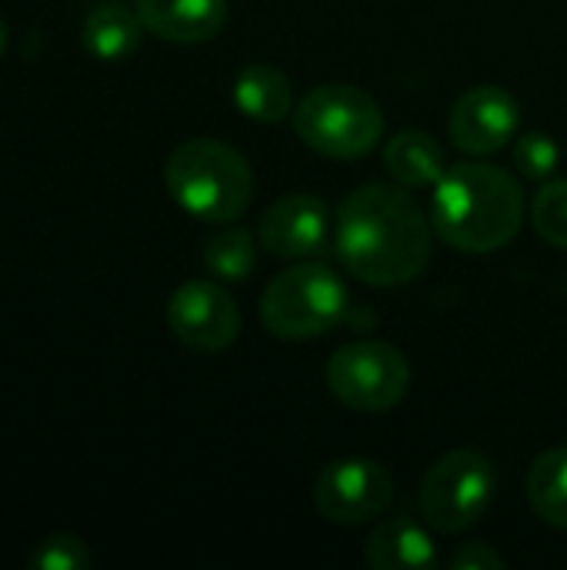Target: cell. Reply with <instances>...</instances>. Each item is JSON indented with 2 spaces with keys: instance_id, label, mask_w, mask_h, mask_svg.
Segmentation results:
<instances>
[{
  "instance_id": "obj_4",
  "label": "cell",
  "mask_w": 567,
  "mask_h": 570,
  "mask_svg": "<svg viewBox=\"0 0 567 570\" xmlns=\"http://www.w3.org/2000/svg\"><path fill=\"white\" fill-rule=\"evenodd\" d=\"M294 130L321 157L358 160L378 147L384 117L368 90L354 83H324L301 97L294 110Z\"/></svg>"
},
{
  "instance_id": "obj_18",
  "label": "cell",
  "mask_w": 567,
  "mask_h": 570,
  "mask_svg": "<svg viewBox=\"0 0 567 570\" xmlns=\"http://www.w3.org/2000/svg\"><path fill=\"white\" fill-rule=\"evenodd\" d=\"M254 264H257L254 237H251L244 227H224V230H217V234L207 240L204 267H207L211 277L241 284V281L251 277Z\"/></svg>"
},
{
  "instance_id": "obj_16",
  "label": "cell",
  "mask_w": 567,
  "mask_h": 570,
  "mask_svg": "<svg viewBox=\"0 0 567 570\" xmlns=\"http://www.w3.org/2000/svg\"><path fill=\"white\" fill-rule=\"evenodd\" d=\"M528 504L548 524L567 531V444L535 458L528 471Z\"/></svg>"
},
{
  "instance_id": "obj_8",
  "label": "cell",
  "mask_w": 567,
  "mask_h": 570,
  "mask_svg": "<svg viewBox=\"0 0 567 570\" xmlns=\"http://www.w3.org/2000/svg\"><path fill=\"white\" fill-rule=\"evenodd\" d=\"M394 501V481L384 464L368 458L331 461L314 481V508L331 524H368Z\"/></svg>"
},
{
  "instance_id": "obj_7",
  "label": "cell",
  "mask_w": 567,
  "mask_h": 570,
  "mask_svg": "<svg viewBox=\"0 0 567 570\" xmlns=\"http://www.w3.org/2000/svg\"><path fill=\"white\" fill-rule=\"evenodd\" d=\"M495 498L491 461L478 451H451L421 481L418 511L421 521L441 534H461L475 528Z\"/></svg>"
},
{
  "instance_id": "obj_19",
  "label": "cell",
  "mask_w": 567,
  "mask_h": 570,
  "mask_svg": "<svg viewBox=\"0 0 567 570\" xmlns=\"http://www.w3.org/2000/svg\"><path fill=\"white\" fill-rule=\"evenodd\" d=\"M531 224L541 240L567 250V180H548L531 200Z\"/></svg>"
},
{
  "instance_id": "obj_11",
  "label": "cell",
  "mask_w": 567,
  "mask_h": 570,
  "mask_svg": "<svg viewBox=\"0 0 567 570\" xmlns=\"http://www.w3.org/2000/svg\"><path fill=\"white\" fill-rule=\"evenodd\" d=\"M328 204L314 194H287L274 200L261 220V244L274 257L307 261L324 254L328 247Z\"/></svg>"
},
{
  "instance_id": "obj_23",
  "label": "cell",
  "mask_w": 567,
  "mask_h": 570,
  "mask_svg": "<svg viewBox=\"0 0 567 570\" xmlns=\"http://www.w3.org/2000/svg\"><path fill=\"white\" fill-rule=\"evenodd\" d=\"M3 50H7V23L0 20V57H3Z\"/></svg>"
},
{
  "instance_id": "obj_12",
  "label": "cell",
  "mask_w": 567,
  "mask_h": 570,
  "mask_svg": "<svg viewBox=\"0 0 567 570\" xmlns=\"http://www.w3.org/2000/svg\"><path fill=\"white\" fill-rule=\"evenodd\" d=\"M140 23L170 43H204L221 33L227 0H134Z\"/></svg>"
},
{
  "instance_id": "obj_1",
  "label": "cell",
  "mask_w": 567,
  "mask_h": 570,
  "mask_svg": "<svg viewBox=\"0 0 567 570\" xmlns=\"http://www.w3.org/2000/svg\"><path fill=\"white\" fill-rule=\"evenodd\" d=\"M334 244L341 264L371 287L421 277L431 257V224L401 184H364L338 210Z\"/></svg>"
},
{
  "instance_id": "obj_13",
  "label": "cell",
  "mask_w": 567,
  "mask_h": 570,
  "mask_svg": "<svg viewBox=\"0 0 567 570\" xmlns=\"http://www.w3.org/2000/svg\"><path fill=\"white\" fill-rule=\"evenodd\" d=\"M364 558L374 570H424L438 564V551L428 534V524H418L414 518L404 514L388 518L371 531Z\"/></svg>"
},
{
  "instance_id": "obj_10",
  "label": "cell",
  "mask_w": 567,
  "mask_h": 570,
  "mask_svg": "<svg viewBox=\"0 0 567 570\" xmlns=\"http://www.w3.org/2000/svg\"><path fill=\"white\" fill-rule=\"evenodd\" d=\"M515 130H518V100L505 87L495 83L471 87L451 107L448 134L465 154L475 157L498 154L511 144Z\"/></svg>"
},
{
  "instance_id": "obj_2",
  "label": "cell",
  "mask_w": 567,
  "mask_h": 570,
  "mask_svg": "<svg viewBox=\"0 0 567 570\" xmlns=\"http://www.w3.org/2000/svg\"><path fill=\"white\" fill-rule=\"evenodd\" d=\"M525 220L521 184L495 164H458L434 184L431 224L461 254H491L511 244Z\"/></svg>"
},
{
  "instance_id": "obj_22",
  "label": "cell",
  "mask_w": 567,
  "mask_h": 570,
  "mask_svg": "<svg viewBox=\"0 0 567 570\" xmlns=\"http://www.w3.org/2000/svg\"><path fill=\"white\" fill-rule=\"evenodd\" d=\"M451 568L454 570H501L505 568V558H501L495 548H488V544L475 541V544H465L461 551H454V558H451Z\"/></svg>"
},
{
  "instance_id": "obj_3",
  "label": "cell",
  "mask_w": 567,
  "mask_h": 570,
  "mask_svg": "<svg viewBox=\"0 0 567 570\" xmlns=\"http://www.w3.org/2000/svg\"><path fill=\"white\" fill-rule=\"evenodd\" d=\"M164 180L170 197L204 224L237 220L254 194V174L244 154L211 137L180 144L167 157Z\"/></svg>"
},
{
  "instance_id": "obj_15",
  "label": "cell",
  "mask_w": 567,
  "mask_h": 570,
  "mask_svg": "<svg viewBox=\"0 0 567 570\" xmlns=\"http://www.w3.org/2000/svg\"><path fill=\"white\" fill-rule=\"evenodd\" d=\"M384 167L408 190L431 187L448 170L441 144L424 130H401L398 137H391V144L384 147Z\"/></svg>"
},
{
  "instance_id": "obj_20",
  "label": "cell",
  "mask_w": 567,
  "mask_h": 570,
  "mask_svg": "<svg viewBox=\"0 0 567 570\" xmlns=\"http://www.w3.org/2000/svg\"><path fill=\"white\" fill-rule=\"evenodd\" d=\"M511 157H515V167H518L521 177H528V180H548L558 170L561 150H558V144L548 134H525L515 144Z\"/></svg>"
},
{
  "instance_id": "obj_6",
  "label": "cell",
  "mask_w": 567,
  "mask_h": 570,
  "mask_svg": "<svg viewBox=\"0 0 567 570\" xmlns=\"http://www.w3.org/2000/svg\"><path fill=\"white\" fill-rule=\"evenodd\" d=\"M328 391L351 411L384 414L398 407L411 387L408 357L388 341H354L334 351L324 367Z\"/></svg>"
},
{
  "instance_id": "obj_14",
  "label": "cell",
  "mask_w": 567,
  "mask_h": 570,
  "mask_svg": "<svg viewBox=\"0 0 567 570\" xmlns=\"http://www.w3.org/2000/svg\"><path fill=\"white\" fill-rule=\"evenodd\" d=\"M234 104L257 124H277L291 117L294 94L287 77L274 63H247L234 80Z\"/></svg>"
},
{
  "instance_id": "obj_5",
  "label": "cell",
  "mask_w": 567,
  "mask_h": 570,
  "mask_svg": "<svg viewBox=\"0 0 567 570\" xmlns=\"http://www.w3.org/2000/svg\"><path fill=\"white\" fill-rule=\"evenodd\" d=\"M348 287L324 264H294L261 294V324L281 341H311L348 317Z\"/></svg>"
},
{
  "instance_id": "obj_9",
  "label": "cell",
  "mask_w": 567,
  "mask_h": 570,
  "mask_svg": "<svg viewBox=\"0 0 567 570\" xmlns=\"http://www.w3.org/2000/svg\"><path fill=\"white\" fill-rule=\"evenodd\" d=\"M167 324L184 347L197 354H217L237 341L241 311L221 284L187 281L170 294Z\"/></svg>"
},
{
  "instance_id": "obj_17",
  "label": "cell",
  "mask_w": 567,
  "mask_h": 570,
  "mask_svg": "<svg viewBox=\"0 0 567 570\" xmlns=\"http://www.w3.org/2000/svg\"><path fill=\"white\" fill-rule=\"evenodd\" d=\"M140 17L137 10H127L120 3L97 7L84 23V47L97 60H124L140 43Z\"/></svg>"
},
{
  "instance_id": "obj_21",
  "label": "cell",
  "mask_w": 567,
  "mask_h": 570,
  "mask_svg": "<svg viewBox=\"0 0 567 570\" xmlns=\"http://www.w3.org/2000/svg\"><path fill=\"white\" fill-rule=\"evenodd\" d=\"M30 564H33V570H87L90 568V551L74 534H50L47 541L37 544Z\"/></svg>"
}]
</instances>
